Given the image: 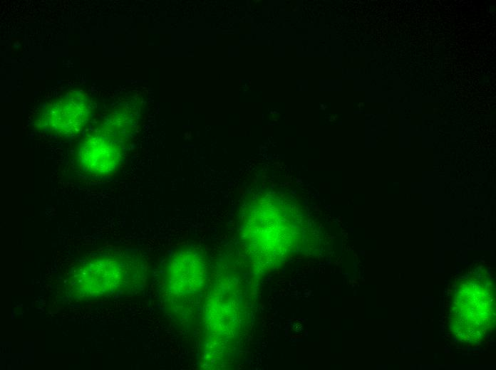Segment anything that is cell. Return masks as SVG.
Here are the masks:
<instances>
[{"label":"cell","mask_w":496,"mask_h":370,"mask_svg":"<svg viewBox=\"0 0 496 370\" xmlns=\"http://www.w3.org/2000/svg\"><path fill=\"white\" fill-rule=\"evenodd\" d=\"M123 156V145L115 134L102 127L86 136L79 143L78 162L81 169L91 174L113 172Z\"/></svg>","instance_id":"obj_4"},{"label":"cell","mask_w":496,"mask_h":370,"mask_svg":"<svg viewBox=\"0 0 496 370\" xmlns=\"http://www.w3.org/2000/svg\"><path fill=\"white\" fill-rule=\"evenodd\" d=\"M91 112L92 103L88 96L80 91H72L46 106L37 124L52 134L72 136L86 126Z\"/></svg>","instance_id":"obj_3"},{"label":"cell","mask_w":496,"mask_h":370,"mask_svg":"<svg viewBox=\"0 0 496 370\" xmlns=\"http://www.w3.org/2000/svg\"><path fill=\"white\" fill-rule=\"evenodd\" d=\"M206 282V264L198 252L180 250L170 256L164 271V289L169 303L180 315L194 314Z\"/></svg>","instance_id":"obj_1"},{"label":"cell","mask_w":496,"mask_h":370,"mask_svg":"<svg viewBox=\"0 0 496 370\" xmlns=\"http://www.w3.org/2000/svg\"><path fill=\"white\" fill-rule=\"evenodd\" d=\"M140 269L123 258L103 257L85 263L74 275V288L89 297L132 287L141 278Z\"/></svg>","instance_id":"obj_2"}]
</instances>
